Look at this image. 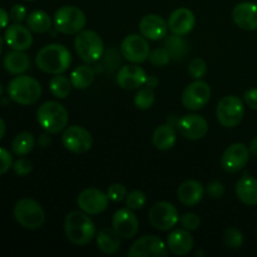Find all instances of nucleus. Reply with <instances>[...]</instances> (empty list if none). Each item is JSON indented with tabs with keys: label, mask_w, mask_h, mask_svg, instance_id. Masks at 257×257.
Masks as SVG:
<instances>
[{
	"label": "nucleus",
	"mask_w": 257,
	"mask_h": 257,
	"mask_svg": "<svg viewBox=\"0 0 257 257\" xmlns=\"http://www.w3.org/2000/svg\"><path fill=\"white\" fill-rule=\"evenodd\" d=\"M3 45H4V40H3L2 35H0V54H2L3 52Z\"/></svg>",
	"instance_id": "obj_51"
},
{
	"label": "nucleus",
	"mask_w": 257,
	"mask_h": 257,
	"mask_svg": "<svg viewBox=\"0 0 257 257\" xmlns=\"http://www.w3.org/2000/svg\"><path fill=\"white\" fill-rule=\"evenodd\" d=\"M25 2H35V0H25Z\"/></svg>",
	"instance_id": "obj_53"
},
{
	"label": "nucleus",
	"mask_w": 257,
	"mask_h": 257,
	"mask_svg": "<svg viewBox=\"0 0 257 257\" xmlns=\"http://www.w3.org/2000/svg\"><path fill=\"white\" fill-rule=\"evenodd\" d=\"M236 196L247 206L257 205V178L252 176H243L237 181L235 187Z\"/></svg>",
	"instance_id": "obj_25"
},
{
	"label": "nucleus",
	"mask_w": 257,
	"mask_h": 257,
	"mask_svg": "<svg viewBox=\"0 0 257 257\" xmlns=\"http://www.w3.org/2000/svg\"><path fill=\"white\" fill-rule=\"evenodd\" d=\"M112 227L120 238L130 240L133 238L140 228V221L131 208L117 210L112 218Z\"/></svg>",
	"instance_id": "obj_17"
},
{
	"label": "nucleus",
	"mask_w": 257,
	"mask_h": 257,
	"mask_svg": "<svg viewBox=\"0 0 257 257\" xmlns=\"http://www.w3.org/2000/svg\"><path fill=\"white\" fill-rule=\"evenodd\" d=\"M108 201L109 198L107 193L93 187L83 190L77 198L78 207L88 215H99L104 212L108 207Z\"/></svg>",
	"instance_id": "obj_15"
},
{
	"label": "nucleus",
	"mask_w": 257,
	"mask_h": 257,
	"mask_svg": "<svg viewBox=\"0 0 257 257\" xmlns=\"http://www.w3.org/2000/svg\"><path fill=\"white\" fill-rule=\"evenodd\" d=\"M120 53L132 64H141L150 57V44L142 34H130L122 40Z\"/></svg>",
	"instance_id": "obj_10"
},
{
	"label": "nucleus",
	"mask_w": 257,
	"mask_h": 257,
	"mask_svg": "<svg viewBox=\"0 0 257 257\" xmlns=\"http://www.w3.org/2000/svg\"><path fill=\"white\" fill-rule=\"evenodd\" d=\"M147 73L137 64H128L120 68L117 73V83L122 89L135 90L146 84Z\"/></svg>",
	"instance_id": "obj_19"
},
{
	"label": "nucleus",
	"mask_w": 257,
	"mask_h": 257,
	"mask_svg": "<svg viewBox=\"0 0 257 257\" xmlns=\"http://www.w3.org/2000/svg\"><path fill=\"white\" fill-rule=\"evenodd\" d=\"M87 17L84 12L74 5H64L59 8L54 14V27L62 34H78L84 29Z\"/></svg>",
	"instance_id": "obj_7"
},
{
	"label": "nucleus",
	"mask_w": 257,
	"mask_h": 257,
	"mask_svg": "<svg viewBox=\"0 0 257 257\" xmlns=\"http://www.w3.org/2000/svg\"><path fill=\"white\" fill-rule=\"evenodd\" d=\"M94 80V70L87 64L78 65L70 74V82L75 89H87Z\"/></svg>",
	"instance_id": "obj_29"
},
{
	"label": "nucleus",
	"mask_w": 257,
	"mask_h": 257,
	"mask_svg": "<svg viewBox=\"0 0 257 257\" xmlns=\"http://www.w3.org/2000/svg\"><path fill=\"white\" fill-rule=\"evenodd\" d=\"M13 156L5 148L0 147V176H3L4 173H7L10 168L13 167Z\"/></svg>",
	"instance_id": "obj_43"
},
{
	"label": "nucleus",
	"mask_w": 257,
	"mask_h": 257,
	"mask_svg": "<svg viewBox=\"0 0 257 257\" xmlns=\"http://www.w3.org/2000/svg\"><path fill=\"white\" fill-rule=\"evenodd\" d=\"M10 20V14L5 9L0 8V29H4L8 27Z\"/></svg>",
	"instance_id": "obj_47"
},
{
	"label": "nucleus",
	"mask_w": 257,
	"mask_h": 257,
	"mask_svg": "<svg viewBox=\"0 0 257 257\" xmlns=\"http://www.w3.org/2000/svg\"><path fill=\"white\" fill-rule=\"evenodd\" d=\"M74 48L80 59L87 64L98 62L104 53L102 38L94 30L83 29L78 33L74 39Z\"/></svg>",
	"instance_id": "obj_6"
},
{
	"label": "nucleus",
	"mask_w": 257,
	"mask_h": 257,
	"mask_svg": "<svg viewBox=\"0 0 257 257\" xmlns=\"http://www.w3.org/2000/svg\"><path fill=\"white\" fill-rule=\"evenodd\" d=\"M148 59H150L151 64L155 65V67L163 68V67H166V65L170 64V62L172 60V58H171L170 52H168L165 47H160V48H156V49L151 50Z\"/></svg>",
	"instance_id": "obj_36"
},
{
	"label": "nucleus",
	"mask_w": 257,
	"mask_h": 257,
	"mask_svg": "<svg viewBox=\"0 0 257 257\" xmlns=\"http://www.w3.org/2000/svg\"><path fill=\"white\" fill-rule=\"evenodd\" d=\"M158 83H160V79H158L156 75H150V77H147V80H146V87H150V88H156L158 85Z\"/></svg>",
	"instance_id": "obj_48"
},
{
	"label": "nucleus",
	"mask_w": 257,
	"mask_h": 257,
	"mask_svg": "<svg viewBox=\"0 0 257 257\" xmlns=\"http://www.w3.org/2000/svg\"><path fill=\"white\" fill-rule=\"evenodd\" d=\"M232 20L240 29L257 30V4L252 2L238 3L232 10Z\"/></svg>",
	"instance_id": "obj_21"
},
{
	"label": "nucleus",
	"mask_w": 257,
	"mask_h": 257,
	"mask_svg": "<svg viewBox=\"0 0 257 257\" xmlns=\"http://www.w3.org/2000/svg\"><path fill=\"white\" fill-rule=\"evenodd\" d=\"M146 202H147V197L142 191L135 190L128 193L127 197H125V206L133 211L145 207Z\"/></svg>",
	"instance_id": "obj_38"
},
{
	"label": "nucleus",
	"mask_w": 257,
	"mask_h": 257,
	"mask_svg": "<svg viewBox=\"0 0 257 257\" xmlns=\"http://www.w3.org/2000/svg\"><path fill=\"white\" fill-rule=\"evenodd\" d=\"M256 236H257V230H256Z\"/></svg>",
	"instance_id": "obj_54"
},
{
	"label": "nucleus",
	"mask_w": 257,
	"mask_h": 257,
	"mask_svg": "<svg viewBox=\"0 0 257 257\" xmlns=\"http://www.w3.org/2000/svg\"><path fill=\"white\" fill-rule=\"evenodd\" d=\"M3 93H4V87H3V84H2V83H0V98H2Z\"/></svg>",
	"instance_id": "obj_52"
},
{
	"label": "nucleus",
	"mask_w": 257,
	"mask_h": 257,
	"mask_svg": "<svg viewBox=\"0 0 257 257\" xmlns=\"http://www.w3.org/2000/svg\"><path fill=\"white\" fill-rule=\"evenodd\" d=\"M180 222H181V226H182L185 230H188V231L197 230L201 225L200 217H198V215H196V213L193 212H187L185 213V215L181 216Z\"/></svg>",
	"instance_id": "obj_40"
},
{
	"label": "nucleus",
	"mask_w": 257,
	"mask_h": 257,
	"mask_svg": "<svg viewBox=\"0 0 257 257\" xmlns=\"http://www.w3.org/2000/svg\"><path fill=\"white\" fill-rule=\"evenodd\" d=\"M205 195V188L202 183L196 180H188L181 183L177 190V198L182 205L187 207L198 205Z\"/></svg>",
	"instance_id": "obj_24"
},
{
	"label": "nucleus",
	"mask_w": 257,
	"mask_h": 257,
	"mask_svg": "<svg viewBox=\"0 0 257 257\" xmlns=\"http://www.w3.org/2000/svg\"><path fill=\"white\" fill-rule=\"evenodd\" d=\"M5 131H7V127H5V122L3 118H0V141L3 140V137L5 136Z\"/></svg>",
	"instance_id": "obj_50"
},
{
	"label": "nucleus",
	"mask_w": 257,
	"mask_h": 257,
	"mask_svg": "<svg viewBox=\"0 0 257 257\" xmlns=\"http://www.w3.org/2000/svg\"><path fill=\"white\" fill-rule=\"evenodd\" d=\"M72 63V54L63 44H49L43 47L35 57L38 69L48 74H63Z\"/></svg>",
	"instance_id": "obj_1"
},
{
	"label": "nucleus",
	"mask_w": 257,
	"mask_h": 257,
	"mask_svg": "<svg viewBox=\"0 0 257 257\" xmlns=\"http://www.w3.org/2000/svg\"><path fill=\"white\" fill-rule=\"evenodd\" d=\"M9 14H10V19H12L13 22L22 23L23 20L27 18V9H25L24 5L15 4L12 7Z\"/></svg>",
	"instance_id": "obj_44"
},
{
	"label": "nucleus",
	"mask_w": 257,
	"mask_h": 257,
	"mask_svg": "<svg viewBox=\"0 0 257 257\" xmlns=\"http://www.w3.org/2000/svg\"><path fill=\"white\" fill-rule=\"evenodd\" d=\"M140 32L146 39L161 40L167 35L168 24L157 14H147L141 19Z\"/></svg>",
	"instance_id": "obj_22"
},
{
	"label": "nucleus",
	"mask_w": 257,
	"mask_h": 257,
	"mask_svg": "<svg viewBox=\"0 0 257 257\" xmlns=\"http://www.w3.org/2000/svg\"><path fill=\"white\" fill-rule=\"evenodd\" d=\"M225 185H223L222 182H220V181H212V182H210L206 186L205 192L207 193L211 198H215L216 200V198L222 197V196L225 195Z\"/></svg>",
	"instance_id": "obj_42"
},
{
	"label": "nucleus",
	"mask_w": 257,
	"mask_h": 257,
	"mask_svg": "<svg viewBox=\"0 0 257 257\" xmlns=\"http://www.w3.org/2000/svg\"><path fill=\"white\" fill-rule=\"evenodd\" d=\"M176 140H177V133H176L175 125L171 123L158 125L152 136L153 146L160 151L171 150L176 145Z\"/></svg>",
	"instance_id": "obj_27"
},
{
	"label": "nucleus",
	"mask_w": 257,
	"mask_h": 257,
	"mask_svg": "<svg viewBox=\"0 0 257 257\" xmlns=\"http://www.w3.org/2000/svg\"><path fill=\"white\" fill-rule=\"evenodd\" d=\"M148 220L153 228L158 231L172 230L180 221L178 211L172 203L167 201H160L151 207L148 212Z\"/></svg>",
	"instance_id": "obj_9"
},
{
	"label": "nucleus",
	"mask_w": 257,
	"mask_h": 257,
	"mask_svg": "<svg viewBox=\"0 0 257 257\" xmlns=\"http://www.w3.org/2000/svg\"><path fill=\"white\" fill-rule=\"evenodd\" d=\"M8 95L20 105L35 104L42 97V85L29 75H17L8 84Z\"/></svg>",
	"instance_id": "obj_3"
},
{
	"label": "nucleus",
	"mask_w": 257,
	"mask_h": 257,
	"mask_svg": "<svg viewBox=\"0 0 257 257\" xmlns=\"http://www.w3.org/2000/svg\"><path fill=\"white\" fill-rule=\"evenodd\" d=\"M156 94L152 88L145 87L141 88L135 95V105L141 110L150 109L155 104Z\"/></svg>",
	"instance_id": "obj_34"
},
{
	"label": "nucleus",
	"mask_w": 257,
	"mask_h": 257,
	"mask_svg": "<svg viewBox=\"0 0 257 257\" xmlns=\"http://www.w3.org/2000/svg\"><path fill=\"white\" fill-rule=\"evenodd\" d=\"M245 115L243 103L237 95H226L221 98L216 107V117L225 128H235L242 122Z\"/></svg>",
	"instance_id": "obj_8"
},
{
	"label": "nucleus",
	"mask_w": 257,
	"mask_h": 257,
	"mask_svg": "<svg viewBox=\"0 0 257 257\" xmlns=\"http://www.w3.org/2000/svg\"><path fill=\"white\" fill-rule=\"evenodd\" d=\"M243 99L251 109L257 110V88H251V89L246 90L243 94Z\"/></svg>",
	"instance_id": "obj_45"
},
{
	"label": "nucleus",
	"mask_w": 257,
	"mask_h": 257,
	"mask_svg": "<svg viewBox=\"0 0 257 257\" xmlns=\"http://www.w3.org/2000/svg\"><path fill=\"white\" fill-rule=\"evenodd\" d=\"M64 233L73 245L84 246L95 237V225L88 213L72 211L65 216Z\"/></svg>",
	"instance_id": "obj_2"
},
{
	"label": "nucleus",
	"mask_w": 257,
	"mask_h": 257,
	"mask_svg": "<svg viewBox=\"0 0 257 257\" xmlns=\"http://www.w3.org/2000/svg\"><path fill=\"white\" fill-rule=\"evenodd\" d=\"M167 255V245L155 235H146L136 240L128 251V256L131 257H165Z\"/></svg>",
	"instance_id": "obj_13"
},
{
	"label": "nucleus",
	"mask_w": 257,
	"mask_h": 257,
	"mask_svg": "<svg viewBox=\"0 0 257 257\" xmlns=\"http://www.w3.org/2000/svg\"><path fill=\"white\" fill-rule=\"evenodd\" d=\"M27 25L32 32L43 34L49 32L52 28V19L43 10H34L27 17Z\"/></svg>",
	"instance_id": "obj_30"
},
{
	"label": "nucleus",
	"mask_w": 257,
	"mask_h": 257,
	"mask_svg": "<svg viewBox=\"0 0 257 257\" xmlns=\"http://www.w3.org/2000/svg\"><path fill=\"white\" fill-rule=\"evenodd\" d=\"M211 99V87L203 80L197 79L183 89L181 102L188 110H200Z\"/></svg>",
	"instance_id": "obj_11"
},
{
	"label": "nucleus",
	"mask_w": 257,
	"mask_h": 257,
	"mask_svg": "<svg viewBox=\"0 0 257 257\" xmlns=\"http://www.w3.org/2000/svg\"><path fill=\"white\" fill-rule=\"evenodd\" d=\"M195 241L190 231L178 228L172 231L167 237V247L170 252L176 256H185L192 251Z\"/></svg>",
	"instance_id": "obj_23"
},
{
	"label": "nucleus",
	"mask_w": 257,
	"mask_h": 257,
	"mask_svg": "<svg viewBox=\"0 0 257 257\" xmlns=\"http://www.w3.org/2000/svg\"><path fill=\"white\" fill-rule=\"evenodd\" d=\"M248 150H250L251 155L256 156V157H257V136H256V137H253L252 140H251L250 146H248Z\"/></svg>",
	"instance_id": "obj_49"
},
{
	"label": "nucleus",
	"mask_w": 257,
	"mask_h": 257,
	"mask_svg": "<svg viewBox=\"0 0 257 257\" xmlns=\"http://www.w3.org/2000/svg\"><path fill=\"white\" fill-rule=\"evenodd\" d=\"M178 132L182 137L190 141H198L206 137L208 132V123L202 115L186 114L176 123Z\"/></svg>",
	"instance_id": "obj_16"
},
{
	"label": "nucleus",
	"mask_w": 257,
	"mask_h": 257,
	"mask_svg": "<svg viewBox=\"0 0 257 257\" xmlns=\"http://www.w3.org/2000/svg\"><path fill=\"white\" fill-rule=\"evenodd\" d=\"M97 246L99 251L105 255H113L120 247V237L114 230L109 227H104L98 232Z\"/></svg>",
	"instance_id": "obj_28"
},
{
	"label": "nucleus",
	"mask_w": 257,
	"mask_h": 257,
	"mask_svg": "<svg viewBox=\"0 0 257 257\" xmlns=\"http://www.w3.org/2000/svg\"><path fill=\"white\" fill-rule=\"evenodd\" d=\"M15 221L27 230H38L45 222V213L38 201L24 197L18 201L13 210Z\"/></svg>",
	"instance_id": "obj_5"
},
{
	"label": "nucleus",
	"mask_w": 257,
	"mask_h": 257,
	"mask_svg": "<svg viewBox=\"0 0 257 257\" xmlns=\"http://www.w3.org/2000/svg\"><path fill=\"white\" fill-rule=\"evenodd\" d=\"M50 143H52L50 133H48V132L42 133V135L39 136V138H38V145H39V147L47 148V147H49Z\"/></svg>",
	"instance_id": "obj_46"
},
{
	"label": "nucleus",
	"mask_w": 257,
	"mask_h": 257,
	"mask_svg": "<svg viewBox=\"0 0 257 257\" xmlns=\"http://www.w3.org/2000/svg\"><path fill=\"white\" fill-rule=\"evenodd\" d=\"M3 65L9 74H24L30 68L29 55L25 54L24 52H20V50H12V52L7 53L4 60H3Z\"/></svg>",
	"instance_id": "obj_26"
},
{
	"label": "nucleus",
	"mask_w": 257,
	"mask_h": 257,
	"mask_svg": "<svg viewBox=\"0 0 257 257\" xmlns=\"http://www.w3.org/2000/svg\"><path fill=\"white\" fill-rule=\"evenodd\" d=\"M13 170L20 177H24V176H28L33 171V165L28 158L22 157L19 160L15 161L13 163Z\"/></svg>",
	"instance_id": "obj_41"
},
{
	"label": "nucleus",
	"mask_w": 257,
	"mask_h": 257,
	"mask_svg": "<svg viewBox=\"0 0 257 257\" xmlns=\"http://www.w3.org/2000/svg\"><path fill=\"white\" fill-rule=\"evenodd\" d=\"M72 82L69 78L62 74H55L49 82V89L52 94L58 99H64L72 92Z\"/></svg>",
	"instance_id": "obj_33"
},
{
	"label": "nucleus",
	"mask_w": 257,
	"mask_h": 257,
	"mask_svg": "<svg viewBox=\"0 0 257 257\" xmlns=\"http://www.w3.org/2000/svg\"><path fill=\"white\" fill-rule=\"evenodd\" d=\"M62 142L65 150L80 155L90 151L93 146V137L89 131L82 125H70L63 132Z\"/></svg>",
	"instance_id": "obj_12"
},
{
	"label": "nucleus",
	"mask_w": 257,
	"mask_h": 257,
	"mask_svg": "<svg viewBox=\"0 0 257 257\" xmlns=\"http://www.w3.org/2000/svg\"><path fill=\"white\" fill-rule=\"evenodd\" d=\"M35 146V138L30 132H20L19 135L15 136L12 142V151L14 155L19 157L29 155Z\"/></svg>",
	"instance_id": "obj_31"
},
{
	"label": "nucleus",
	"mask_w": 257,
	"mask_h": 257,
	"mask_svg": "<svg viewBox=\"0 0 257 257\" xmlns=\"http://www.w3.org/2000/svg\"><path fill=\"white\" fill-rule=\"evenodd\" d=\"M163 47L170 52L171 58L175 60L183 59L188 52L187 43L185 42V39H182V37L176 34H172L171 37L166 38Z\"/></svg>",
	"instance_id": "obj_32"
},
{
	"label": "nucleus",
	"mask_w": 257,
	"mask_h": 257,
	"mask_svg": "<svg viewBox=\"0 0 257 257\" xmlns=\"http://www.w3.org/2000/svg\"><path fill=\"white\" fill-rule=\"evenodd\" d=\"M37 120L45 132L57 135L65 130L69 120V114L64 105L60 104L59 102L48 100L38 108Z\"/></svg>",
	"instance_id": "obj_4"
},
{
	"label": "nucleus",
	"mask_w": 257,
	"mask_h": 257,
	"mask_svg": "<svg viewBox=\"0 0 257 257\" xmlns=\"http://www.w3.org/2000/svg\"><path fill=\"white\" fill-rule=\"evenodd\" d=\"M127 195V188L122 183H113L107 190L108 198L113 202H122L123 200H125Z\"/></svg>",
	"instance_id": "obj_39"
},
{
	"label": "nucleus",
	"mask_w": 257,
	"mask_h": 257,
	"mask_svg": "<svg viewBox=\"0 0 257 257\" xmlns=\"http://www.w3.org/2000/svg\"><path fill=\"white\" fill-rule=\"evenodd\" d=\"M187 72L193 79H202L207 74V64L202 58H193L188 64Z\"/></svg>",
	"instance_id": "obj_37"
},
{
	"label": "nucleus",
	"mask_w": 257,
	"mask_h": 257,
	"mask_svg": "<svg viewBox=\"0 0 257 257\" xmlns=\"http://www.w3.org/2000/svg\"><path fill=\"white\" fill-rule=\"evenodd\" d=\"M168 30L172 34L185 37L190 34L196 25V18L192 10L187 8H178L173 10L172 14L168 18Z\"/></svg>",
	"instance_id": "obj_20"
},
{
	"label": "nucleus",
	"mask_w": 257,
	"mask_h": 257,
	"mask_svg": "<svg viewBox=\"0 0 257 257\" xmlns=\"http://www.w3.org/2000/svg\"><path fill=\"white\" fill-rule=\"evenodd\" d=\"M250 161V150L243 143H233L228 146L221 157V166L228 173H237Z\"/></svg>",
	"instance_id": "obj_14"
},
{
	"label": "nucleus",
	"mask_w": 257,
	"mask_h": 257,
	"mask_svg": "<svg viewBox=\"0 0 257 257\" xmlns=\"http://www.w3.org/2000/svg\"><path fill=\"white\" fill-rule=\"evenodd\" d=\"M223 243L231 250H238L243 245V235L238 228L230 227L223 232Z\"/></svg>",
	"instance_id": "obj_35"
},
{
	"label": "nucleus",
	"mask_w": 257,
	"mask_h": 257,
	"mask_svg": "<svg viewBox=\"0 0 257 257\" xmlns=\"http://www.w3.org/2000/svg\"><path fill=\"white\" fill-rule=\"evenodd\" d=\"M4 40L8 47L12 48L13 50L25 52L33 44L32 30L22 25L20 23H13L12 25L7 27V29H5Z\"/></svg>",
	"instance_id": "obj_18"
}]
</instances>
